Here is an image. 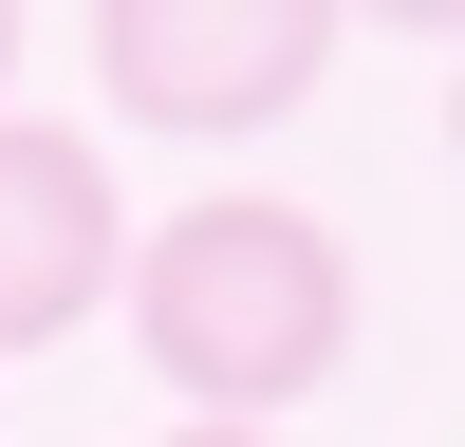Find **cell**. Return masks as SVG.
Wrapping results in <instances>:
<instances>
[{
  "label": "cell",
  "instance_id": "obj_3",
  "mask_svg": "<svg viewBox=\"0 0 465 447\" xmlns=\"http://www.w3.org/2000/svg\"><path fill=\"white\" fill-rule=\"evenodd\" d=\"M112 280H131L112 149H94V131H56V112H0V354H56Z\"/></svg>",
  "mask_w": 465,
  "mask_h": 447
},
{
  "label": "cell",
  "instance_id": "obj_5",
  "mask_svg": "<svg viewBox=\"0 0 465 447\" xmlns=\"http://www.w3.org/2000/svg\"><path fill=\"white\" fill-rule=\"evenodd\" d=\"M0 94H19V0H0Z\"/></svg>",
  "mask_w": 465,
  "mask_h": 447
},
{
  "label": "cell",
  "instance_id": "obj_2",
  "mask_svg": "<svg viewBox=\"0 0 465 447\" xmlns=\"http://www.w3.org/2000/svg\"><path fill=\"white\" fill-rule=\"evenodd\" d=\"M335 74V0H94V94L131 131H280Z\"/></svg>",
  "mask_w": 465,
  "mask_h": 447
},
{
  "label": "cell",
  "instance_id": "obj_6",
  "mask_svg": "<svg viewBox=\"0 0 465 447\" xmlns=\"http://www.w3.org/2000/svg\"><path fill=\"white\" fill-rule=\"evenodd\" d=\"M447 149H465V56H447Z\"/></svg>",
  "mask_w": 465,
  "mask_h": 447
},
{
  "label": "cell",
  "instance_id": "obj_1",
  "mask_svg": "<svg viewBox=\"0 0 465 447\" xmlns=\"http://www.w3.org/2000/svg\"><path fill=\"white\" fill-rule=\"evenodd\" d=\"M112 298H131L149 372L186 392V429H280L354 354V243L317 205H280V186H223L186 224H131V280Z\"/></svg>",
  "mask_w": 465,
  "mask_h": 447
},
{
  "label": "cell",
  "instance_id": "obj_4",
  "mask_svg": "<svg viewBox=\"0 0 465 447\" xmlns=\"http://www.w3.org/2000/svg\"><path fill=\"white\" fill-rule=\"evenodd\" d=\"M168 447H280V429H168Z\"/></svg>",
  "mask_w": 465,
  "mask_h": 447
}]
</instances>
